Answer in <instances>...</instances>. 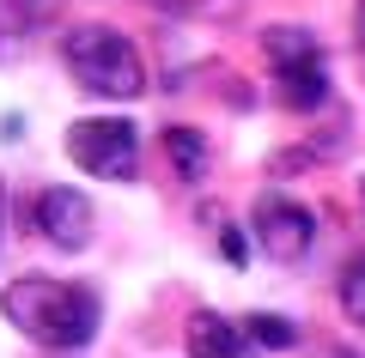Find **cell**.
Returning a JSON list of instances; mask_svg holds the SVG:
<instances>
[{
	"label": "cell",
	"instance_id": "cell-1",
	"mask_svg": "<svg viewBox=\"0 0 365 358\" xmlns=\"http://www.w3.org/2000/svg\"><path fill=\"white\" fill-rule=\"evenodd\" d=\"M0 310L25 340L49 346V352H79V346L98 340V322H104V304L91 285H67V280H43V273H25L0 292Z\"/></svg>",
	"mask_w": 365,
	"mask_h": 358
},
{
	"label": "cell",
	"instance_id": "cell-2",
	"mask_svg": "<svg viewBox=\"0 0 365 358\" xmlns=\"http://www.w3.org/2000/svg\"><path fill=\"white\" fill-rule=\"evenodd\" d=\"M61 55H67V67H73V79L86 91H98V98L128 103V98L146 91V61L116 25H73L67 43H61Z\"/></svg>",
	"mask_w": 365,
	"mask_h": 358
},
{
	"label": "cell",
	"instance_id": "cell-3",
	"mask_svg": "<svg viewBox=\"0 0 365 358\" xmlns=\"http://www.w3.org/2000/svg\"><path fill=\"white\" fill-rule=\"evenodd\" d=\"M262 49H268L274 91H280L287 110H323L329 103V61H323V43L311 31L304 25H268L262 31Z\"/></svg>",
	"mask_w": 365,
	"mask_h": 358
},
{
	"label": "cell",
	"instance_id": "cell-4",
	"mask_svg": "<svg viewBox=\"0 0 365 358\" xmlns=\"http://www.w3.org/2000/svg\"><path fill=\"white\" fill-rule=\"evenodd\" d=\"M67 158L104 182H128L140 170V128L128 115H79L67 128Z\"/></svg>",
	"mask_w": 365,
	"mask_h": 358
},
{
	"label": "cell",
	"instance_id": "cell-5",
	"mask_svg": "<svg viewBox=\"0 0 365 358\" xmlns=\"http://www.w3.org/2000/svg\"><path fill=\"white\" fill-rule=\"evenodd\" d=\"M256 237L274 261H299L317 237V219L299 201H287V194H262L256 201Z\"/></svg>",
	"mask_w": 365,
	"mask_h": 358
},
{
	"label": "cell",
	"instance_id": "cell-6",
	"mask_svg": "<svg viewBox=\"0 0 365 358\" xmlns=\"http://www.w3.org/2000/svg\"><path fill=\"white\" fill-rule=\"evenodd\" d=\"M91 225H98V213H91V201L79 189H43L37 194V231L55 249H86Z\"/></svg>",
	"mask_w": 365,
	"mask_h": 358
},
{
	"label": "cell",
	"instance_id": "cell-7",
	"mask_svg": "<svg viewBox=\"0 0 365 358\" xmlns=\"http://www.w3.org/2000/svg\"><path fill=\"white\" fill-rule=\"evenodd\" d=\"M182 346H189V358H256V340L220 310H189Z\"/></svg>",
	"mask_w": 365,
	"mask_h": 358
},
{
	"label": "cell",
	"instance_id": "cell-8",
	"mask_svg": "<svg viewBox=\"0 0 365 358\" xmlns=\"http://www.w3.org/2000/svg\"><path fill=\"white\" fill-rule=\"evenodd\" d=\"M49 13H55V0H0V61H6Z\"/></svg>",
	"mask_w": 365,
	"mask_h": 358
},
{
	"label": "cell",
	"instance_id": "cell-9",
	"mask_svg": "<svg viewBox=\"0 0 365 358\" xmlns=\"http://www.w3.org/2000/svg\"><path fill=\"white\" fill-rule=\"evenodd\" d=\"M165 152H170V164H177L182 182L207 177V134L201 128H165Z\"/></svg>",
	"mask_w": 365,
	"mask_h": 358
},
{
	"label": "cell",
	"instance_id": "cell-10",
	"mask_svg": "<svg viewBox=\"0 0 365 358\" xmlns=\"http://www.w3.org/2000/svg\"><path fill=\"white\" fill-rule=\"evenodd\" d=\"M244 334L256 340V352H292V346H299V328H292L287 316H268V310H262V316H250Z\"/></svg>",
	"mask_w": 365,
	"mask_h": 358
},
{
	"label": "cell",
	"instance_id": "cell-11",
	"mask_svg": "<svg viewBox=\"0 0 365 358\" xmlns=\"http://www.w3.org/2000/svg\"><path fill=\"white\" fill-rule=\"evenodd\" d=\"M341 316L353 328H365V256H353L347 273H341Z\"/></svg>",
	"mask_w": 365,
	"mask_h": 358
},
{
	"label": "cell",
	"instance_id": "cell-12",
	"mask_svg": "<svg viewBox=\"0 0 365 358\" xmlns=\"http://www.w3.org/2000/svg\"><path fill=\"white\" fill-rule=\"evenodd\" d=\"M220 249H225V261H232V268H244V261H250V243H244V231H237V225L220 231Z\"/></svg>",
	"mask_w": 365,
	"mask_h": 358
},
{
	"label": "cell",
	"instance_id": "cell-13",
	"mask_svg": "<svg viewBox=\"0 0 365 358\" xmlns=\"http://www.w3.org/2000/svg\"><path fill=\"white\" fill-rule=\"evenodd\" d=\"M359 55H365V0H359Z\"/></svg>",
	"mask_w": 365,
	"mask_h": 358
},
{
	"label": "cell",
	"instance_id": "cell-14",
	"mask_svg": "<svg viewBox=\"0 0 365 358\" xmlns=\"http://www.w3.org/2000/svg\"><path fill=\"white\" fill-rule=\"evenodd\" d=\"M359 194H365V182H359Z\"/></svg>",
	"mask_w": 365,
	"mask_h": 358
}]
</instances>
